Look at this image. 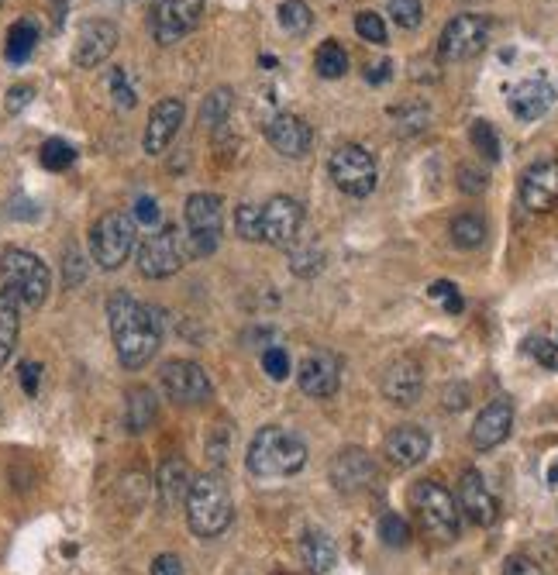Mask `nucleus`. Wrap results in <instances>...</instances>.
<instances>
[{
    "label": "nucleus",
    "instance_id": "obj_45",
    "mask_svg": "<svg viewBox=\"0 0 558 575\" xmlns=\"http://www.w3.org/2000/svg\"><path fill=\"white\" fill-rule=\"evenodd\" d=\"M486 186H490V176H486V169L479 166H459V190L465 193H486Z\"/></svg>",
    "mask_w": 558,
    "mask_h": 575
},
{
    "label": "nucleus",
    "instance_id": "obj_52",
    "mask_svg": "<svg viewBox=\"0 0 558 575\" xmlns=\"http://www.w3.org/2000/svg\"><path fill=\"white\" fill-rule=\"evenodd\" d=\"M0 4H4V0H0Z\"/></svg>",
    "mask_w": 558,
    "mask_h": 575
},
{
    "label": "nucleus",
    "instance_id": "obj_20",
    "mask_svg": "<svg viewBox=\"0 0 558 575\" xmlns=\"http://www.w3.org/2000/svg\"><path fill=\"white\" fill-rule=\"evenodd\" d=\"M183 118H186L183 100L180 97H162L159 104L149 111V124H145V152L149 155L166 152L169 142L180 135Z\"/></svg>",
    "mask_w": 558,
    "mask_h": 575
},
{
    "label": "nucleus",
    "instance_id": "obj_10",
    "mask_svg": "<svg viewBox=\"0 0 558 575\" xmlns=\"http://www.w3.org/2000/svg\"><path fill=\"white\" fill-rule=\"evenodd\" d=\"M159 386L176 407H200L214 396L211 376L190 359H173L159 369Z\"/></svg>",
    "mask_w": 558,
    "mask_h": 575
},
{
    "label": "nucleus",
    "instance_id": "obj_41",
    "mask_svg": "<svg viewBox=\"0 0 558 575\" xmlns=\"http://www.w3.org/2000/svg\"><path fill=\"white\" fill-rule=\"evenodd\" d=\"M262 369H266L269 379L283 383V379L290 376V355H286L283 348H266V352H262Z\"/></svg>",
    "mask_w": 558,
    "mask_h": 575
},
{
    "label": "nucleus",
    "instance_id": "obj_12",
    "mask_svg": "<svg viewBox=\"0 0 558 575\" xmlns=\"http://www.w3.org/2000/svg\"><path fill=\"white\" fill-rule=\"evenodd\" d=\"M204 18V0H159L152 14V35L159 45H176Z\"/></svg>",
    "mask_w": 558,
    "mask_h": 575
},
{
    "label": "nucleus",
    "instance_id": "obj_14",
    "mask_svg": "<svg viewBox=\"0 0 558 575\" xmlns=\"http://www.w3.org/2000/svg\"><path fill=\"white\" fill-rule=\"evenodd\" d=\"M328 476L338 493L345 496L366 493V489L376 483V462H372L366 448H341V452L331 458Z\"/></svg>",
    "mask_w": 558,
    "mask_h": 575
},
{
    "label": "nucleus",
    "instance_id": "obj_48",
    "mask_svg": "<svg viewBox=\"0 0 558 575\" xmlns=\"http://www.w3.org/2000/svg\"><path fill=\"white\" fill-rule=\"evenodd\" d=\"M500 575H541V565L527 555H514V558H507V565H503Z\"/></svg>",
    "mask_w": 558,
    "mask_h": 575
},
{
    "label": "nucleus",
    "instance_id": "obj_29",
    "mask_svg": "<svg viewBox=\"0 0 558 575\" xmlns=\"http://www.w3.org/2000/svg\"><path fill=\"white\" fill-rule=\"evenodd\" d=\"M448 235H452V245L462 248V252H472V248H479L486 242V235H490V228H486V221L479 214H459L452 221V228H448Z\"/></svg>",
    "mask_w": 558,
    "mask_h": 575
},
{
    "label": "nucleus",
    "instance_id": "obj_51",
    "mask_svg": "<svg viewBox=\"0 0 558 575\" xmlns=\"http://www.w3.org/2000/svg\"><path fill=\"white\" fill-rule=\"evenodd\" d=\"M390 80V62H379V66L369 69V83H383Z\"/></svg>",
    "mask_w": 558,
    "mask_h": 575
},
{
    "label": "nucleus",
    "instance_id": "obj_34",
    "mask_svg": "<svg viewBox=\"0 0 558 575\" xmlns=\"http://www.w3.org/2000/svg\"><path fill=\"white\" fill-rule=\"evenodd\" d=\"M228 111H231V90L228 87H217L214 93H207V100H204V107H200V124L204 128H221L224 118H228Z\"/></svg>",
    "mask_w": 558,
    "mask_h": 575
},
{
    "label": "nucleus",
    "instance_id": "obj_49",
    "mask_svg": "<svg viewBox=\"0 0 558 575\" xmlns=\"http://www.w3.org/2000/svg\"><path fill=\"white\" fill-rule=\"evenodd\" d=\"M31 97H35V90L25 87V83H21V87H11V90H7V111H11V114L25 111V107L31 104Z\"/></svg>",
    "mask_w": 558,
    "mask_h": 575
},
{
    "label": "nucleus",
    "instance_id": "obj_36",
    "mask_svg": "<svg viewBox=\"0 0 558 575\" xmlns=\"http://www.w3.org/2000/svg\"><path fill=\"white\" fill-rule=\"evenodd\" d=\"M38 159H42L45 169L62 173V169H69L76 162V149L69 142H62V138H49V142L42 145V152H38Z\"/></svg>",
    "mask_w": 558,
    "mask_h": 575
},
{
    "label": "nucleus",
    "instance_id": "obj_40",
    "mask_svg": "<svg viewBox=\"0 0 558 575\" xmlns=\"http://www.w3.org/2000/svg\"><path fill=\"white\" fill-rule=\"evenodd\" d=\"M390 18L407 31L417 28V25H421V18H424L421 0H390Z\"/></svg>",
    "mask_w": 558,
    "mask_h": 575
},
{
    "label": "nucleus",
    "instance_id": "obj_13",
    "mask_svg": "<svg viewBox=\"0 0 558 575\" xmlns=\"http://www.w3.org/2000/svg\"><path fill=\"white\" fill-rule=\"evenodd\" d=\"M300 228H304V204L293 197H273L262 207V242L276 248H290L297 242Z\"/></svg>",
    "mask_w": 558,
    "mask_h": 575
},
{
    "label": "nucleus",
    "instance_id": "obj_39",
    "mask_svg": "<svg viewBox=\"0 0 558 575\" xmlns=\"http://www.w3.org/2000/svg\"><path fill=\"white\" fill-rule=\"evenodd\" d=\"M379 538L386 548H403L410 541V524L400 514H383L379 517Z\"/></svg>",
    "mask_w": 558,
    "mask_h": 575
},
{
    "label": "nucleus",
    "instance_id": "obj_18",
    "mask_svg": "<svg viewBox=\"0 0 558 575\" xmlns=\"http://www.w3.org/2000/svg\"><path fill=\"white\" fill-rule=\"evenodd\" d=\"M428 452H431V434L417 424L393 427L383 441L386 462L397 465V469H414V465H421L424 458H428Z\"/></svg>",
    "mask_w": 558,
    "mask_h": 575
},
{
    "label": "nucleus",
    "instance_id": "obj_17",
    "mask_svg": "<svg viewBox=\"0 0 558 575\" xmlns=\"http://www.w3.org/2000/svg\"><path fill=\"white\" fill-rule=\"evenodd\" d=\"M379 390H383V396L393 403V407H414V403L421 400V393H424L421 362L407 359V355H403V359H393L390 365H386Z\"/></svg>",
    "mask_w": 558,
    "mask_h": 575
},
{
    "label": "nucleus",
    "instance_id": "obj_35",
    "mask_svg": "<svg viewBox=\"0 0 558 575\" xmlns=\"http://www.w3.org/2000/svg\"><path fill=\"white\" fill-rule=\"evenodd\" d=\"M469 142H472V149L483 155V159H490V162L500 159V135H496V128L490 121H472L469 124Z\"/></svg>",
    "mask_w": 558,
    "mask_h": 575
},
{
    "label": "nucleus",
    "instance_id": "obj_25",
    "mask_svg": "<svg viewBox=\"0 0 558 575\" xmlns=\"http://www.w3.org/2000/svg\"><path fill=\"white\" fill-rule=\"evenodd\" d=\"M190 465L183 462V458H166V462L159 465V483H155V489H159L162 503H166L169 510L183 507L186 503V493H190Z\"/></svg>",
    "mask_w": 558,
    "mask_h": 575
},
{
    "label": "nucleus",
    "instance_id": "obj_9",
    "mask_svg": "<svg viewBox=\"0 0 558 575\" xmlns=\"http://www.w3.org/2000/svg\"><path fill=\"white\" fill-rule=\"evenodd\" d=\"M328 173L345 197H369L379 180L376 159H372V152L362 149V145H341V149L331 152Z\"/></svg>",
    "mask_w": 558,
    "mask_h": 575
},
{
    "label": "nucleus",
    "instance_id": "obj_53",
    "mask_svg": "<svg viewBox=\"0 0 558 575\" xmlns=\"http://www.w3.org/2000/svg\"><path fill=\"white\" fill-rule=\"evenodd\" d=\"M155 4H159V0H155Z\"/></svg>",
    "mask_w": 558,
    "mask_h": 575
},
{
    "label": "nucleus",
    "instance_id": "obj_1",
    "mask_svg": "<svg viewBox=\"0 0 558 575\" xmlns=\"http://www.w3.org/2000/svg\"><path fill=\"white\" fill-rule=\"evenodd\" d=\"M107 321H111L114 352L124 369H142L155 359L162 345V321L155 307L135 300L131 293H114L107 300Z\"/></svg>",
    "mask_w": 558,
    "mask_h": 575
},
{
    "label": "nucleus",
    "instance_id": "obj_30",
    "mask_svg": "<svg viewBox=\"0 0 558 575\" xmlns=\"http://www.w3.org/2000/svg\"><path fill=\"white\" fill-rule=\"evenodd\" d=\"M38 42V25L31 18L14 21L11 31H7V45H4V56L11 62H25L31 52H35Z\"/></svg>",
    "mask_w": 558,
    "mask_h": 575
},
{
    "label": "nucleus",
    "instance_id": "obj_38",
    "mask_svg": "<svg viewBox=\"0 0 558 575\" xmlns=\"http://www.w3.org/2000/svg\"><path fill=\"white\" fill-rule=\"evenodd\" d=\"M355 31H359V35L372 45L390 42V31H386L383 14H376V11H359V14H355Z\"/></svg>",
    "mask_w": 558,
    "mask_h": 575
},
{
    "label": "nucleus",
    "instance_id": "obj_6",
    "mask_svg": "<svg viewBox=\"0 0 558 575\" xmlns=\"http://www.w3.org/2000/svg\"><path fill=\"white\" fill-rule=\"evenodd\" d=\"M138 245V221L124 211H107L90 228V255L100 269L114 273L128 262V255Z\"/></svg>",
    "mask_w": 558,
    "mask_h": 575
},
{
    "label": "nucleus",
    "instance_id": "obj_24",
    "mask_svg": "<svg viewBox=\"0 0 558 575\" xmlns=\"http://www.w3.org/2000/svg\"><path fill=\"white\" fill-rule=\"evenodd\" d=\"M510 114L517 121H538L552 111L555 104V87L548 80H524L510 90Z\"/></svg>",
    "mask_w": 558,
    "mask_h": 575
},
{
    "label": "nucleus",
    "instance_id": "obj_3",
    "mask_svg": "<svg viewBox=\"0 0 558 575\" xmlns=\"http://www.w3.org/2000/svg\"><path fill=\"white\" fill-rule=\"evenodd\" d=\"M186 524L197 538L214 541L235 520V503H231V489L221 479V472H204V476H193L190 493H186Z\"/></svg>",
    "mask_w": 558,
    "mask_h": 575
},
{
    "label": "nucleus",
    "instance_id": "obj_27",
    "mask_svg": "<svg viewBox=\"0 0 558 575\" xmlns=\"http://www.w3.org/2000/svg\"><path fill=\"white\" fill-rule=\"evenodd\" d=\"M300 555H304V565L314 575H328L338 562L335 541H331L324 531H307L304 541H300Z\"/></svg>",
    "mask_w": 558,
    "mask_h": 575
},
{
    "label": "nucleus",
    "instance_id": "obj_50",
    "mask_svg": "<svg viewBox=\"0 0 558 575\" xmlns=\"http://www.w3.org/2000/svg\"><path fill=\"white\" fill-rule=\"evenodd\" d=\"M149 575H186V569H183V562L176 555H159L152 562V572Z\"/></svg>",
    "mask_w": 558,
    "mask_h": 575
},
{
    "label": "nucleus",
    "instance_id": "obj_42",
    "mask_svg": "<svg viewBox=\"0 0 558 575\" xmlns=\"http://www.w3.org/2000/svg\"><path fill=\"white\" fill-rule=\"evenodd\" d=\"M524 348H527V352H531L541 365H545V369L558 372V345H555V341H548V338H527Z\"/></svg>",
    "mask_w": 558,
    "mask_h": 575
},
{
    "label": "nucleus",
    "instance_id": "obj_19",
    "mask_svg": "<svg viewBox=\"0 0 558 575\" xmlns=\"http://www.w3.org/2000/svg\"><path fill=\"white\" fill-rule=\"evenodd\" d=\"M297 383L314 400H328L341 386V362L331 352H310L297 369Z\"/></svg>",
    "mask_w": 558,
    "mask_h": 575
},
{
    "label": "nucleus",
    "instance_id": "obj_43",
    "mask_svg": "<svg viewBox=\"0 0 558 575\" xmlns=\"http://www.w3.org/2000/svg\"><path fill=\"white\" fill-rule=\"evenodd\" d=\"M431 297L434 300H441L445 303V310L448 314H462V293H459V286L455 283H448V279H438V283H431Z\"/></svg>",
    "mask_w": 558,
    "mask_h": 575
},
{
    "label": "nucleus",
    "instance_id": "obj_31",
    "mask_svg": "<svg viewBox=\"0 0 558 575\" xmlns=\"http://www.w3.org/2000/svg\"><path fill=\"white\" fill-rule=\"evenodd\" d=\"M279 25H283L286 35L300 38V35H307L310 25H314V14H310V7L304 0H283V4H279Z\"/></svg>",
    "mask_w": 558,
    "mask_h": 575
},
{
    "label": "nucleus",
    "instance_id": "obj_11",
    "mask_svg": "<svg viewBox=\"0 0 558 575\" xmlns=\"http://www.w3.org/2000/svg\"><path fill=\"white\" fill-rule=\"evenodd\" d=\"M490 42V21L483 14H455L438 38V56L445 62L476 59Z\"/></svg>",
    "mask_w": 558,
    "mask_h": 575
},
{
    "label": "nucleus",
    "instance_id": "obj_44",
    "mask_svg": "<svg viewBox=\"0 0 558 575\" xmlns=\"http://www.w3.org/2000/svg\"><path fill=\"white\" fill-rule=\"evenodd\" d=\"M111 93H114V104H118L121 111H131V107H135V87L128 83V73H124V69H114L111 73Z\"/></svg>",
    "mask_w": 558,
    "mask_h": 575
},
{
    "label": "nucleus",
    "instance_id": "obj_32",
    "mask_svg": "<svg viewBox=\"0 0 558 575\" xmlns=\"http://www.w3.org/2000/svg\"><path fill=\"white\" fill-rule=\"evenodd\" d=\"M314 66L324 80H341V76L348 73V52L341 49L338 42H324L314 56Z\"/></svg>",
    "mask_w": 558,
    "mask_h": 575
},
{
    "label": "nucleus",
    "instance_id": "obj_22",
    "mask_svg": "<svg viewBox=\"0 0 558 575\" xmlns=\"http://www.w3.org/2000/svg\"><path fill=\"white\" fill-rule=\"evenodd\" d=\"M266 142L273 145L279 155H286V159H304L310 145H314V131H310V124L304 118H297V114H276V118L266 124Z\"/></svg>",
    "mask_w": 558,
    "mask_h": 575
},
{
    "label": "nucleus",
    "instance_id": "obj_46",
    "mask_svg": "<svg viewBox=\"0 0 558 575\" xmlns=\"http://www.w3.org/2000/svg\"><path fill=\"white\" fill-rule=\"evenodd\" d=\"M131 217H135L138 224H145V228H155V224H159V217H162L159 200H155V197H138V200H135V211H131Z\"/></svg>",
    "mask_w": 558,
    "mask_h": 575
},
{
    "label": "nucleus",
    "instance_id": "obj_23",
    "mask_svg": "<svg viewBox=\"0 0 558 575\" xmlns=\"http://www.w3.org/2000/svg\"><path fill=\"white\" fill-rule=\"evenodd\" d=\"M510 427H514V403H510V400L486 403L483 414L476 417V424H472V431H469L472 448L490 452V448L503 445V441L510 438Z\"/></svg>",
    "mask_w": 558,
    "mask_h": 575
},
{
    "label": "nucleus",
    "instance_id": "obj_4",
    "mask_svg": "<svg viewBox=\"0 0 558 575\" xmlns=\"http://www.w3.org/2000/svg\"><path fill=\"white\" fill-rule=\"evenodd\" d=\"M410 507H414V517L421 524V531L428 534L438 545H452L462 534V510L459 500L448 493L441 483L434 479H421L410 489Z\"/></svg>",
    "mask_w": 558,
    "mask_h": 575
},
{
    "label": "nucleus",
    "instance_id": "obj_2",
    "mask_svg": "<svg viewBox=\"0 0 558 575\" xmlns=\"http://www.w3.org/2000/svg\"><path fill=\"white\" fill-rule=\"evenodd\" d=\"M248 472L255 479H290L307 465V445L290 427H262L248 445Z\"/></svg>",
    "mask_w": 558,
    "mask_h": 575
},
{
    "label": "nucleus",
    "instance_id": "obj_37",
    "mask_svg": "<svg viewBox=\"0 0 558 575\" xmlns=\"http://www.w3.org/2000/svg\"><path fill=\"white\" fill-rule=\"evenodd\" d=\"M235 231L245 242H262V207L259 204H242L235 211Z\"/></svg>",
    "mask_w": 558,
    "mask_h": 575
},
{
    "label": "nucleus",
    "instance_id": "obj_33",
    "mask_svg": "<svg viewBox=\"0 0 558 575\" xmlns=\"http://www.w3.org/2000/svg\"><path fill=\"white\" fill-rule=\"evenodd\" d=\"M324 269V252L317 245H297L290 248V273L300 279H314Z\"/></svg>",
    "mask_w": 558,
    "mask_h": 575
},
{
    "label": "nucleus",
    "instance_id": "obj_8",
    "mask_svg": "<svg viewBox=\"0 0 558 575\" xmlns=\"http://www.w3.org/2000/svg\"><path fill=\"white\" fill-rule=\"evenodd\" d=\"M138 273L145 279H166L176 276L190 262V248H186V235L176 224H162L152 231L142 245H138Z\"/></svg>",
    "mask_w": 558,
    "mask_h": 575
},
{
    "label": "nucleus",
    "instance_id": "obj_15",
    "mask_svg": "<svg viewBox=\"0 0 558 575\" xmlns=\"http://www.w3.org/2000/svg\"><path fill=\"white\" fill-rule=\"evenodd\" d=\"M521 204L531 214H548L558 207V159H541L524 169Z\"/></svg>",
    "mask_w": 558,
    "mask_h": 575
},
{
    "label": "nucleus",
    "instance_id": "obj_21",
    "mask_svg": "<svg viewBox=\"0 0 558 575\" xmlns=\"http://www.w3.org/2000/svg\"><path fill=\"white\" fill-rule=\"evenodd\" d=\"M459 510L472 520L476 527H490L496 520V496L493 489L486 486L483 472L479 469H465L459 479Z\"/></svg>",
    "mask_w": 558,
    "mask_h": 575
},
{
    "label": "nucleus",
    "instance_id": "obj_16",
    "mask_svg": "<svg viewBox=\"0 0 558 575\" xmlns=\"http://www.w3.org/2000/svg\"><path fill=\"white\" fill-rule=\"evenodd\" d=\"M118 49V25L107 18H93L80 28L73 45V62L80 69H93L100 62L111 59V52Z\"/></svg>",
    "mask_w": 558,
    "mask_h": 575
},
{
    "label": "nucleus",
    "instance_id": "obj_26",
    "mask_svg": "<svg viewBox=\"0 0 558 575\" xmlns=\"http://www.w3.org/2000/svg\"><path fill=\"white\" fill-rule=\"evenodd\" d=\"M159 417V403H155V393L149 386H131L128 390V403H124V424H128L131 434L149 431Z\"/></svg>",
    "mask_w": 558,
    "mask_h": 575
},
{
    "label": "nucleus",
    "instance_id": "obj_28",
    "mask_svg": "<svg viewBox=\"0 0 558 575\" xmlns=\"http://www.w3.org/2000/svg\"><path fill=\"white\" fill-rule=\"evenodd\" d=\"M18 331H21V307L11 293L0 290V369L7 365V359L14 355L18 345Z\"/></svg>",
    "mask_w": 558,
    "mask_h": 575
},
{
    "label": "nucleus",
    "instance_id": "obj_5",
    "mask_svg": "<svg viewBox=\"0 0 558 575\" xmlns=\"http://www.w3.org/2000/svg\"><path fill=\"white\" fill-rule=\"evenodd\" d=\"M0 286L18 300L21 310H38L52 290V273L35 252L25 248H7L0 255Z\"/></svg>",
    "mask_w": 558,
    "mask_h": 575
},
{
    "label": "nucleus",
    "instance_id": "obj_7",
    "mask_svg": "<svg viewBox=\"0 0 558 575\" xmlns=\"http://www.w3.org/2000/svg\"><path fill=\"white\" fill-rule=\"evenodd\" d=\"M183 235L190 259H207L221 245V228H224V211L217 193H193L183 207Z\"/></svg>",
    "mask_w": 558,
    "mask_h": 575
},
{
    "label": "nucleus",
    "instance_id": "obj_47",
    "mask_svg": "<svg viewBox=\"0 0 558 575\" xmlns=\"http://www.w3.org/2000/svg\"><path fill=\"white\" fill-rule=\"evenodd\" d=\"M18 379H21V390H25L28 396H35V393H38V383H42V365L31 362V359L21 362Z\"/></svg>",
    "mask_w": 558,
    "mask_h": 575
}]
</instances>
